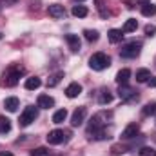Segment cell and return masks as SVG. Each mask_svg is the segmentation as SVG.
Instances as JSON below:
<instances>
[{
  "label": "cell",
  "instance_id": "cell-29",
  "mask_svg": "<svg viewBox=\"0 0 156 156\" xmlns=\"http://www.w3.org/2000/svg\"><path fill=\"white\" fill-rule=\"evenodd\" d=\"M138 154L140 156H156V151L153 149V147H142Z\"/></svg>",
  "mask_w": 156,
  "mask_h": 156
},
{
  "label": "cell",
  "instance_id": "cell-25",
  "mask_svg": "<svg viewBox=\"0 0 156 156\" xmlns=\"http://www.w3.org/2000/svg\"><path fill=\"white\" fill-rule=\"evenodd\" d=\"M9 129H11V122H9L5 116H0V134L9 133Z\"/></svg>",
  "mask_w": 156,
  "mask_h": 156
},
{
  "label": "cell",
  "instance_id": "cell-15",
  "mask_svg": "<svg viewBox=\"0 0 156 156\" xmlns=\"http://www.w3.org/2000/svg\"><path fill=\"white\" fill-rule=\"evenodd\" d=\"M129 78H131V71L125 67V69H120L118 71V75H116V82H118V85H123V83H127L129 82Z\"/></svg>",
  "mask_w": 156,
  "mask_h": 156
},
{
  "label": "cell",
  "instance_id": "cell-16",
  "mask_svg": "<svg viewBox=\"0 0 156 156\" xmlns=\"http://www.w3.org/2000/svg\"><path fill=\"white\" fill-rule=\"evenodd\" d=\"M4 107H5L9 113H15V111L18 109V98H15V96H9V98H5V102H4Z\"/></svg>",
  "mask_w": 156,
  "mask_h": 156
},
{
  "label": "cell",
  "instance_id": "cell-21",
  "mask_svg": "<svg viewBox=\"0 0 156 156\" xmlns=\"http://www.w3.org/2000/svg\"><path fill=\"white\" fill-rule=\"evenodd\" d=\"M62 78H64V73H62V71H58V73L51 75V76H49V80H47V87H55V85H58Z\"/></svg>",
  "mask_w": 156,
  "mask_h": 156
},
{
  "label": "cell",
  "instance_id": "cell-22",
  "mask_svg": "<svg viewBox=\"0 0 156 156\" xmlns=\"http://www.w3.org/2000/svg\"><path fill=\"white\" fill-rule=\"evenodd\" d=\"M142 15L144 16H153V15H156V5L154 4H144V7H142Z\"/></svg>",
  "mask_w": 156,
  "mask_h": 156
},
{
  "label": "cell",
  "instance_id": "cell-23",
  "mask_svg": "<svg viewBox=\"0 0 156 156\" xmlns=\"http://www.w3.org/2000/svg\"><path fill=\"white\" fill-rule=\"evenodd\" d=\"M66 118H67V111H66V109H58V111L53 115V123H62Z\"/></svg>",
  "mask_w": 156,
  "mask_h": 156
},
{
  "label": "cell",
  "instance_id": "cell-6",
  "mask_svg": "<svg viewBox=\"0 0 156 156\" xmlns=\"http://www.w3.org/2000/svg\"><path fill=\"white\" fill-rule=\"evenodd\" d=\"M140 51H142V44L140 42H129V44H125L120 49V55L123 58H136L140 55Z\"/></svg>",
  "mask_w": 156,
  "mask_h": 156
},
{
  "label": "cell",
  "instance_id": "cell-12",
  "mask_svg": "<svg viewBox=\"0 0 156 156\" xmlns=\"http://www.w3.org/2000/svg\"><path fill=\"white\" fill-rule=\"evenodd\" d=\"M66 42H67V45H69V49L73 53L80 51V38H78V35H66Z\"/></svg>",
  "mask_w": 156,
  "mask_h": 156
},
{
  "label": "cell",
  "instance_id": "cell-3",
  "mask_svg": "<svg viewBox=\"0 0 156 156\" xmlns=\"http://www.w3.org/2000/svg\"><path fill=\"white\" fill-rule=\"evenodd\" d=\"M24 75V69L22 67H9L5 73H4V80H2V85H5V87H13V85H16L18 83V78Z\"/></svg>",
  "mask_w": 156,
  "mask_h": 156
},
{
  "label": "cell",
  "instance_id": "cell-19",
  "mask_svg": "<svg viewBox=\"0 0 156 156\" xmlns=\"http://www.w3.org/2000/svg\"><path fill=\"white\" fill-rule=\"evenodd\" d=\"M136 27H138V20L136 18H129V20H125L122 31L123 33H133V31H136Z\"/></svg>",
  "mask_w": 156,
  "mask_h": 156
},
{
  "label": "cell",
  "instance_id": "cell-9",
  "mask_svg": "<svg viewBox=\"0 0 156 156\" xmlns=\"http://www.w3.org/2000/svg\"><path fill=\"white\" fill-rule=\"evenodd\" d=\"M47 13H49V16H53V18H64L66 16V9H64V5H60V4H51L49 7H47Z\"/></svg>",
  "mask_w": 156,
  "mask_h": 156
},
{
  "label": "cell",
  "instance_id": "cell-10",
  "mask_svg": "<svg viewBox=\"0 0 156 156\" xmlns=\"http://www.w3.org/2000/svg\"><path fill=\"white\" fill-rule=\"evenodd\" d=\"M138 133H140V125H138V123H129V125L123 129L122 138H123V140H131V138H134Z\"/></svg>",
  "mask_w": 156,
  "mask_h": 156
},
{
  "label": "cell",
  "instance_id": "cell-26",
  "mask_svg": "<svg viewBox=\"0 0 156 156\" xmlns=\"http://www.w3.org/2000/svg\"><path fill=\"white\" fill-rule=\"evenodd\" d=\"M144 116H156V102H153V104H147L145 107H144Z\"/></svg>",
  "mask_w": 156,
  "mask_h": 156
},
{
  "label": "cell",
  "instance_id": "cell-35",
  "mask_svg": "<svg viewBox=\"0 0 156 156\" xmlns=\"http://www.w3.org/2000/svg\"><path fill=\"white\" fill-rule=\"evenodd\" d=\"M0 40H2V33H0Z\"/></svg>",
  "mask_w": 156,
  "mask_h": 156
},
{
  "label": "cell",
  "instance_id": "cell-30",
  "mask_svg": "<svg viewBox=\"0 0 156 156\" xmlns=\"http://www.w3.org/2000/svg\"><path fill=\"white\" fill-rule=\"evenodd\" d=\"M154 33H156V27H154V26H147V27H145V35H147V37H153Z\"/></svg>",
  "mask_w": 156,
  "mask_h": 156
},
{
  "label": "cell",
  "instance_id": "cell-32",
  "mask_svg": "<svg viewBox=\"0 0 156 156\" xmlns=\"http://www.w3.org/2000/svg\"><path fill=\"white\" fill-rule=\"evenodd\" d=\"M15 2H16V0H4V4H5V5H13Z\"/></svg>",
  "mask_w": 156,
  "mask_h": 156
},
{
  "label": "cell",
  "instance_id": "cell-11",
  "mask_svg": "<svg viewBox=\"0 0 156 156\" xmlns=\"http://www.w3.org/2000/svg\"><path fill=\"white\" fill-rule=\"evenodd\" d=\"M80 93H82V85H80L78 82H71V83L67 85V89H66L67 98H76Z\"/></svg>",
  "mask_w": 156,
  "mask_h": 156
},
{
  "label": "cell",
  "instance_id": "cell-5",
  "mask_svg": "<svg viewBox=\"0 0 156 156\" xmlns=\"http://www.w3.org/2000/svg\"><path fill=\"white\" fill-rule=\"evenodd\" d=\"M37 116H38V111H37V107H33V105H27V107L22 111L18 123H20L22 127H27V125H31V123L37 120Z\"/></svg>",
  "mask_w": 156,
  "mask_h": 156
},
{
  "label": "cell",
  "instance_id": "cell-36",
  "mask_svg": "<svg viewBox=\"0 0 156 156\" xmlns=\"http://www.w3.org/2000/svg\"><path fill=\"white\" fill-rule=\"evenodd\" d=\"M76 2H83V0H76Z\"/></svg>",
  "mask_w": 156,
  "mask_h": 156
},
{
  "label": "cell",
  "instance_id": "cell-7",
  "mask_svg": "<svg viewBox=\"0 0 156 156\" xmlns=\"http://www.w3.org/2000/svg\"><path fill=\"white\" fill-rule=\"evenodd\" d=\"M67 136H69V133H66V131H62V129H55V131H51V133L47 134V142H49L51 145H60V144L66 142Z\"/></svg>",
  "mask_w": 156,
  "mask_h": 156
},
{
  "label": "cell",
  "instance_id": "cell-31",
  "mask_svg": "<svg viewBox=\"0 0 156 156\" xmlns=\"http://www.w3.org/2000/svg\"><path fill=\"white\" fill-rule=\"evenodd\" d=\"M145 83H147L149 87H156V76H151L147 82H145Z\"/></svg>",
  "mask_w": 156,
  "mask_h": 156
},
{
  "label": "cell",
  "instance_id": "cell-18",
  "mask_svg": "<svg viewBox=\"0 0 156 156\" xmlns=\"http://www.w3.org/2000/svg\"><path fill=\"white\" fill-rule=\"evenodd\" d=\"M107 37H109V42L111 44H118V42H122V38H123V31L122 29H111L107 33Z\"/></svg>",
  "mask_w": 156,
  "mask_h": 156
},
{
  "label": "cell",
  "instance_id": "cell-34",
  "mask_svg": "<svg viewBox=\"0 0 156 156\" xmlns=\"http://www.w3.org/2000/svg\"><path fill=\"white\" fill-rule=\"evenodd\" d=\"M0 156H13L11 153H0Z\"/></svg>",
  "mask_w": 156,
  "mask_h": 156
},
{
  "label": "cell",
  "instance_id": "cell-13",
  "mask_svg": "<svg viewBox=\"0 0 156 156\" xmlns=\"http://www.w3.org/2000/svg\"><path fill=\"white\" fill-rule=\"evenodd\" d=\"M53 105H55V98H53V96H49V94H40L38 96V107L49 109V107H53Z\"/></svg>",
  "mask_w": 156,
  "mask_h": 156
},
{
  "label": "cell",
  "instance_id": "cell-28",
  "mask_svg": "<svg viewBox=\"0 0 156 156\" xmlns=\"http://www.w3.org/2000/svg\"><path fill=\"white\" fill-rule=\"evenodd\" d=\"M31 156H51V151H49L47 147H37V149L31 153Z\"/></svg>",
  "mask_w": 156,
  "mask_h": 156
},
{
  "label": "cell",
  "instance_id": "cell-24",
  "mask_svg": "<svg viewBox=\"0 0 156 156\" xmlns=\"http://www.w3.org/2000/svg\"><path fill=\"white\" fill-rule=\"evenodd\" d=\"M71 13H73L75 16H78V18H83V16H87V13H89V11H87V7H85V5H75Z\"/></svg>",
  "mask_w": 156,
  "mask_h": 156
},
{
  "label": "cell",
  "instance_id": "cell-33",
  "mask_svg": "<svg viewBox=\"0 0 156 156\" xmlns=\"http://www.w3.org/2000/svg\"><path fill=\"white\" fill-rule=\"evenodd\" d=\"M138 2H140V4H149L151 0H138Z\"/></svg>",
  "mask_w": 156,
  "mask_h": 156
},
{
  "label": "cell",
  "instance_id": "cell-2",
  "mask_svg": "<svg viewBox=\"0 0 156 156\" xmlns=\"http://www.w3.org/2000/svg\"><path fill=\"white\" fill-rule=\"evenodd\" d=\"M111 66V58L105 55V53H94L91 58H89V67L94 69V71H104Z\"/></svg>",
  "mask_w": 156,
  "mask_h": 156
},
{
  "label": "cell",
  "instance_id": "cell-14",
  "mask_svg": "<svg viewBox=\"0 0 156 156\" xmlns=\"http://www.w3.org/2000/svg\"><path fill=\"white\" fill-rule=\"evenodd\" d=\"M111 100H113V94L109 93V89H100V94H98V104H100V105H107Z\"/></svg>",
  "mask_w": 156,
  "mask_h": 156
},
{
  "label": "cell",
  "instance_id": "cell-17",
  "mask_svg": "<svg viewBox=\"0 0 156 156\" xmlns=\"http://www.w3.org/2000/svg\"><path fill=\"white\" fill-rule=\"evenodd\" d=\"M26 89L27 91H35V89H38L40 85H42V82H40V78L37 76H31V78H26Z\"/></svg>",
  "mask_w": 156,
  "mask_h": 156
},
{
  "label": "cell",
  "instance_id": "cell-8",
  "mask_svg": "<svg viewBox=\"0 0 156 156\" xmlns=\"http://www.w3.org/2000/svg\"><path fill=\"white\" fill-rule=\"evenodd\" d=\"M85 116H87V109H85V107L75 109V113H73V116H71V125H73V127L82 125V123L85 122Z\"/></svg>",
  "mask_w": 156,
  "mask_h": 156
},
{
  "label": "cell",
  "instance_id": "cell-20",
  "mask_svg": "<svg viewBox=\"0 0 156 156\" xmlns=\"http://www.w3.org/2000/svg\"><path fill=\"white\" fill-rule=\"evenodd\" d=\"M149 78H151V71H149V69H138V71H136V82L145 83Z\"/></svg>",
  "mask_w": 156,
  "mask_h": 156
},
{
  "label": "cell",
  "instance_id": "cell-27",
  "mask_svg": "<svg viewBox=\"0 0 156 156\" xmlns=\"http://www.w3.org/2000/svg\"><path fill=\"white\" fill-rule=\"evenodd\" d=\"M83 35H85L87 42H96L98 40V31H94V29H85Z\"/></svg>",
  "mask_w": 156,
  "mask_h": 156
},
{
  "label": "cell",
  "instance_id": "cell-1",
  "mask_svg": "<svg viewBox=\"0 0 156 156\" xmlns=\"http://www.w3.org/2000/svg\"><path fill=\"white\" fill-rule=\"evenodd\" d=\"M113 120L111 111H100L91 118L89 125H87V136L93 140H107L111 138V129H107V125Z\"/></svg>",
  "mask_w": 156,
  "mask_h": 156
},
{
  "label": "cell",
  "instance_id": "cell-4",
  "mask_svg": "<svg viewBox=\"0 0 156 156\" xmlns=\"http://www.w3.org/2000/svg\"><path fill=\"white\" fill-rule=\"evenodd\" d=\"M118 96H120L122 102H125V104H134V102H138V98H140L138 91H134V89L129 87L127 83H123V85L118 87Z\"/></svg>",
  "mask_w": 156,
  "mask_h": 156
}]
</instances>
